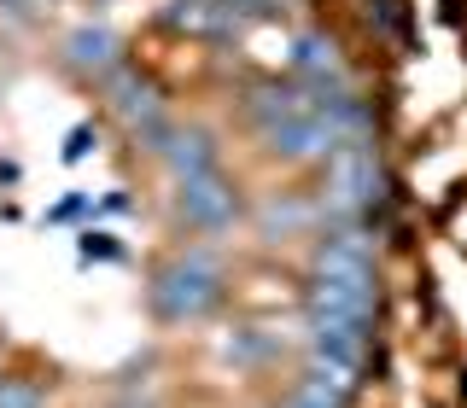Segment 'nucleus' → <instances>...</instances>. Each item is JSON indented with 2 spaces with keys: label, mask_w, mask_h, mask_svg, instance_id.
I'll list each match as a JSON object with an SVG mask.
<instances>
[{
  "label": "nucleus",
  "mask_w": 467,
  "mask_h": 408,
  "mask_svg": "<svg viewBox=\"0 0 467 408\" xmlns=\"http://www.w3.org/2000/svg\"><path fill=\"white\" fill-rule=\"evenodd\" d=\"M223 298H228V274L204 245L175 251L164 269L152 274V286H146V303H152L158 321H204Z\"/></svg>",
  "instance_id": "1"
},
{
  "label": "nucleus",
  "mask_w": 467,
  "mask_h": 408,
  "mask_svg": "<svg viewBox=\"0 0 467 408\" xmlns=\"http://www.w3.org/2000/svg\"><path fill=\"white\" fill-rule=\"evenodd\" d=\"M310 262H316V269H333V274H374V240H368V228H362V222H333L316 240Z\"/></svg>",
  "instance_id": "7"
},
{
  "label": "nucleus",
  "mask_w": 467,
  "mask_h": 408,
  "mask_svg": "<svg viewBox=\"0 0 467 408\" xmlns=\"http://www.w3.org/2000/svg\"><path fill=\"white\" fill-rule=\"evenodd\" d=\"M316 204H321L327 222H362V216L379 204V158H374V146H350V152L333 158Z\"/></svg>",
  "instance_id": "2"
},
{
  "label": "nucleus",
  "mask_w": 467,
  "mask_h": 408,
  "mask_svg": "<svg viewBox=\"0 0 467 408\" xmlns=\"http://www.w3.org/2000/svg\"><path fill=\"white\" fill-rule=\"evenodd\" d=\"M345 397H333V391H321V385H310V379H298V385L281 397V408H339Z\"/></svg>",
  "instance_id": "15"
},
{
  "label": "nucleus",
  "mask_w": 467,
  "mask_h": 408,
  "mask_svg": "<svg viewBox=\"0 0 467 408\" xmlns=\"http://www.w3.org/2000/svg\"><path fill=\"white\" fill-rule=\"evenodd\" d=\"M298 111H310V87L304 82H257L252 94H245V117H252V128L263 135V128H275V123H286V117H298Z\"/></svg>",
  "instance_id": "10"
},
{
  "label": "nucleus",
  "mask_w": 467,
  "mask_h": 408,
  "mask_svg": "<svg viewBox=\"0 0 467 408\" xmlns=\"http://www.w3.org/2000/svg\"><path fill=\"white\" fill-rule=\"evenodd\" d=\"M304 310H327V315H374V274H333L316 269L310 303Z\"/></svg>",
  "instance_id": "8"
},
{
  "label": "nucleus",
  "mask_w": 467,
  "mask_h": 408,
  "mask_svg": "<svg viewBox=\"0 0 467 408\" xmlns=\"http://www.w3.org/2000/svg\"><path fill=\"white\" fill-rule=\"evenodd\" d=\"M0 408H47V391L36 379H0Z\"/></svg>",
  "instance_id": "14"
},
{
  "label": "nucleus",
  "mask_w": 467,
  "mask_h": 408,
  "mask_svg": "<svg viewBox=\"0 0 467 408\" xmlns=\"http://www.w3.org/2000/svg\"><path fill=\"white\" fill-rule=\"evenodd\" d=\"M6 12H36V6H47V0H0Z\"/></svg>",
  "instance_id": "16"
},
{
  "label": "nucleus",
  "mask_w": 467,
  "mask_h": 408,
  "mask_svg": "<svg viewBox=\"0 0 467 408\" xmlns=\"http://www.w3.org/2000/svg\"><path fill=\"white\" fill-rule=\"evenodd\" d=\"M175 216L187 222V233H228L240 222V187L228 175H204V181H182L175 193Z\"/></svg>",
  "instance_id": "4"
},
{
  "label": "nucleus",
  "mask_w": 467,
  "mask_h": 408,
  "mask_svg": "<svg viewBox=\"0 0 467 408\" xmlns=\"http://www.w3.org/2000/svg\"><path fill=\"white\" fill-rule=\"evenodd\" d=\"M216 356L234 362V368H269L281 356V332L275 327H234L216 339Z\"/></svg>",
  "instance_id": "12"
},
{
  "label": "nucleus",
  "mask_w": 467,
  "mask_h": 408,
  "mask_svg": "<svg viewBox=\"0 0 467 408\" xmlns=\"http://www.w3.org/2000/svg\"><path fill=\"white\" fill-rule=\"evenodd\" d=\"M164 24L182 29V36H204V41H223V36H240L245 29V18L228 6V0H170Z\"/></svg>",
  "instance_id": "9"
},
{
  "label": "nucleus",
  "mask_w": 467,
  "mask_h": 408,
  "mask_svg": "<svg viewBox=\"0 0 467 408\" xmlns=\"http://www.w3.org/2000/svg\"><path fill=\"white\" fill-rule=\"evenodd\" d=\"M286 47H292V53H286L292 82H304L310 94H327V87H350V70H345L339 47H333L327 36H316V29H298Z\"/></svg>",
  "instance_id": "6"
},
{
  "label": "nucleus",
  "mask_w": 467,
  "mask_h": 408,
  "mask_svg": "<svg viewBox=\"0 0 467 408\" xmlns=\"http://www.w3.org/2000/svg\"><path fill=\"white\" fill-rule=\"evenodd\" d=\"M65 65L77 70V76H99V82H106L117 70V36L99 29V24L70 29V36H65Z\"/></svg>",
  "instance_id": "11"
},
{
  "label": "nucleus",
  "mask_w": 467,
  "mask_h": 408,
  "mask_svg": "<svg viewBox=\"0 0 467 408\" xmlns=\"http://www.w3.org/2000/svg\"><path fill=\"white\" fill-rule=\"evenodd\" d=\"M158 158H164V169L175 175V187L204 181V175H223V146H216L211 128H193V123H175L164 135V146H158Z\"/></svg>",
  "instance_id": "5"
},
{
  "label": "nucleus",
  "mask_w": 467,
  "mask_h": 408,
  "mask_svg": "<svg viewBox=\"0 0 467 408\" xmlns=\"http://www.w3.org/2000/svg\"><path fill=\"white\" fill-rule=\"evenodd\" d=\"M263 152H269L275 164H333L339 152H350V146H345L339 128H333V117L310 99V111L263 128Z\"/></svg>",
  "instance_id": "3"
},
{
  "label": "nucleus",
  "mask_w": 467,
  "mask_h": 408,
  "mask_svg": "<svg viewBox=\"0 0 467 408\" xmlns=\"http://www.w3.org/2000/svg\"><path fill=\"white\" fill-rule=\"evenodd\" d=\"M316 222H327L316 199H269V204H263V228H269V233H304Z\"/></svg>",
  "instance_id": "13"
}]
</instances>
